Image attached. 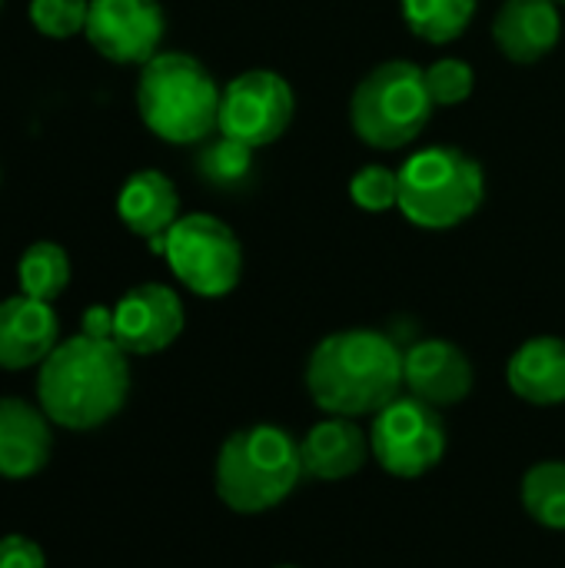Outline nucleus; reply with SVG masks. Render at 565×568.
<instances>
[{
	"mask_svg": "<svg viewBox=\"0 0 565 568\" xmlns=\"http://www.w3.org/2000/svg\"><path fill=\"white\" fill-rule=\"evenodd\" d=\"M130 393V363L113 339L77 333L40 363L37 399L63 429H97L113 419Z\"/></svg>",
	"mask_w": 565,
	"mask_h": 568,
	"instance_id": "1",
	"label": "nucleus"
},
{
	"mask_svg": "<svg viewBox=\"0 0 565 568\" xmlns=\"http://www.w3.org/2000/svg\"><path fill=\"white\" fill-rule=\"evenodd\" d=\"M306 389L330 416H376L403 393V349L376 329L333 333L310 353Z\"/></svg>",
	"mask_w": 565,
	"mask_h": 568,
	"instance_id": "2",
	"label": "nucleus"
},
{
	"mask_svg": "<svg viewBox=\"0 0 565 568\" xmlns=\"http://www.w3.org/2000/svg\"><path fill=\"white\" fill-rule=\"evenodd\" d=\"M220 97L210 70L190 53L167 50L140 67L137 113L163 143H203L220 126Z\"/></svg>",
	"mask_w": 565,
	"mask_h": 568,
	"instance_id": "3",
	"label": "nucleus"
},
{
	"mask_svg": "<svg viewBox=\"0 0 565 568\" xmlns=\"http://www.w3.org/2000/svg\"><path fill=\"white\" fill-rule=\"evenodd\" d=\"M300 443L280 426H250L233 433L216 456V496L240 516L276 509L300 483Z\"/></svg>",
	"mask_w": 565,
	"mask_h": 568,
	"instance_id": "4",
	"label": "nucleus"
},
{
	"mask_svg": "<svg viewBox=\"0 0 565 568\" xmlns=\"http://www.w3.org/2000/svg\"><path fill=\"white\" fill-rule=\"evenodd\" d=\"M486 200V173L460 146H426L400 166V213L420 230H453Z\"/></svg>",
	"mask_w": 565,
	"mask_h": 568,
	"instance_id": "5",
	"label": "nucleus"
},
{
	"mask_svg": "<svg viewBox=\"0 0 565 568\" xmlns=\"http://www.w3.org/2000/svg\"><path fill=\"white\" fill-rule=\"evenodd\" d=\"M433 97L426 70L410 60H386L373 67L350 97L353 133L373 150L410 146L433 120Z\"/></svg>",
	"mask_w": 565,
	"mask_h": 568,
	"instance_id": "6",
	"label": "nucleus"
},
{
	"mask_svg": "<svg viewBox=\"0 0 565 568\" xmlns=\"http://www.w3.org/2000/svg\"><path fill=\"white\" fill-rule=\"evenodd\" d=\"M163 256L173 276L203 300L233 293L243 276V246L236 233L210 213L180 216L163 236Z\"/></svg>",
	"mask_w": 565,
	"mask_h": 568,
	"instance_id": "7",
	"label": "nucleus"
},
{
	"mask_svg": "<svg viewBox=\"0 0 565 568\" xmlns=\"http://www.w3.org/2000/svg\"><path fill=\"white\" fill-rule=\"evenodd\" d=\"M373 459L396 479H420L446 456V426L436 406L416 396H396L373 416Z\"/></svg>",
	"mask_w": 565,
	"mask_h": 568,
	"instance_id": "8",
	"label": "nucleus"
},
{
	"mask_svg": "<svg viewBox=\"0 0 565 568\" xmlns=\"http://www.w3.org/2000/svg\"><path fill=\"white\" fill-rule=\"evenodd\" d=\"M296 113V93L276 70H246L223 87L220 133L253 150L276 143Z\"/></svg>",
	"mask_w": 565,
	"mask_h": 568,
	"instance_id": "9",
	"label": "nucleus"
},
{
	"mask_svg": "<svg viewBox=\"0 0 565 568\" xmlns=\"http://www.w3.org/2000/svg\"><path fill=\"white\" fill-rule=\"evenodd\" d=\"M167 17L160 0H90L83 37L110 63L143 67L160 53Z\"/></svg>",
	"mask_w": 565,
	"mask_h": 568,
	"instance_id": "10",
	"label": "nucleus"
},
{
	"mask_svg": "<svg viewBox=\"0 0 565 568\" xmlns=\"http://www.w3.org/2000/svg\"><path fill=\"white\" fill-rule=\"evenodd\" d=\"M183 300L163 283H140L113 306V343L127 356H153L183 333Z\"/></svg>",
	"mask_w": 565,
	"mask_h": 568,
	"instance_id": "11",
	"label": "nucleus"
},
{
	"mask_svg": "<svg viewBox=\"0 0 565 568\" xmlns=\"http://www.w3.org/2000/svg\"><path fill=\"white\" fill-rule=\"evenodd\" d=\"M403 386L436 409L456 406L473 389V363L450 339H420L403 353Z\"/></svg>",
	"mask_w": 565,
	"mask_h": 568,
	"instance_id": "12",
	"label": "nucleus"
},
{
	"mask_svg": "<svg viewBox=\"0 0 565 568\" xmlns=\"http://www.w3.org/2000/svg\"><path fill=\"white\" fill-rule=\"evenodd\" d=\"M60 323L50 303L33 296L0 300V369L17 373L40 366L57 349Z\"/></svg>",
	"mask_w": 565,
	"mask_h": 568,
	"instance_id": "13",
	"label": "nucleus"
},
{
	"mask_svg": "<svg viewBox=\"0 0 565 568\" xmlns=\"http://www.w3.org/2000/svg\"><path fill=\"white\" fill-rule=\"evenodd\" d=\"M563 17L553 0H506L493 20V40L513 63H536L556 50Z\"/></svg>",
	"mask_w": 565,
	"mask_h": 568,
	"instance_id": "14",
	"label": "nucleus"
},
{
	"mask_svg": "<svg viewBox=\"0 0 565 568\" xmlns=\"http://www.w3.org/2000/svg\"><path fill=\"white\" fill-rule=\"evenodd\" d=\"M53 449L50 419L43 409L23 399H0V476L27 479L37 476Z\"/></svg>",
	"mask_w": 565,
	"mask_h": 568,
	"instance_id": "15",
	"label": "nucleus"
},
{
	"mask_svg": "<svg viewBox=\"0 0 565 568\" xmlns=\"http://www.w3.org/2000/svg\"><path fill=\"white\" fill-rule=\"evenodd\" d=\"M300 456H303V473L323 483H340L356 476L373 453H370V439L353 419L330 416L300 439Z\"/></svg>",
	"mask_w": 565,
	"mask_h": 568,
	"instance_id": "16",
	"label": "nucleus"
},
{
	"mask_svg": "<svg viewBox=\"0 0 565 568\" xmlns=\"http://www.w3.org/2000/svg\"><path fill=\"white\" fill-rule=\"evenodd\" d=\"M117 216L133 236H167V230L180 220V193L167 173L137 170L117 193Z\"/></svg>",
	"mask_w": 565,
	"mask_h": 568,
	"instance_id": "17",
	"label": "nucleus"
},
{
	"mask_svg": "<svg viewBox=\"0 0 565 568\" xmlns=\"http://www.w3.org/2000/svg\"><path fill=\"white\" fill-rule=\"evenodd\" d=\"M509 389L533 406L565 403V339L536 336L526 339L506 366Z\"/></svg>",
	"mask_w": 565,
	"mask_h": 568,
	"instance_id": "18",
	"label": "nucleus"
},
{
	"mask_svg": "<svg viewBox=\"0 0 565 568\" xmlns=\"http://www.w3.org/2000/svg\"><path fill=\"white\" fill-rule=\"evenodd\" d=\"M406 27L426 43H453L476 17V0H400Z\"/></svg>",
	"mask_w": 565,
	"mask_h": 568,
	"instance_id": "19",
	"label": "nucleus"
},
{
	"mask_svg": "<svg viewBox=\"0 0 565 568\" xmlns=\"http://www.w3.org/2000/svg\"><path fill=\"white\" fill-rule=\"evenodd\" d=\"M17 283L23 296L53 303L70 283V256L53 240H37L23 250L17 263Z\"/></svg>",
	"mask_w": 565,
	"mask_h": 568,
	"instance_id": "20",
	"label": "nucleus"
},
{
	"mask_svg": "<svg viewBox=\"0 0 565 568\" xmlns=\"http://www.w3.org/2000/svg\"><path fill=\"white\" fill-rule=\"evenodd\" d=\"M523 506L533 523L565 532V463L546 459L523 476Z\"/></svg>",
	"mask_w": 565,
	"mask_h": 568,
	"instance_id": "21",
	"label": "nucleus"
},
{
	"mask_svg": "<svg viewBox=\"0 0 565 568\" xmlns=\"http://www.w3.org/2000/svg\"><path fill=\"white\" fill-rule=\"evenodd\" d=\"M200 173L216 183V186H236L240 180H246L250 166H253V146L230 140L220 133V140H213L203 153H200Z\"/></svg>",
	"mask_w": 565,
	"mask_h": 568,
	"instance_id": "22",
	"label": "nucleus"
},
{
	"mask_svg": "<svg viewBox=\"0 0 565 568\" xmlns=\"http://www.w3.org/2000/svg\"><path fill=\"white\" fill-rule=\"evenodd\" d=\"M30 23L50 40H70L87 30L90 0H30Z\"/></svg>",
	"mask_w": 565,
	"mask_h": 568,
	"instance_id": "23",
	"label": "nucleus"
},
{
	"mask_svg": "<svg viewBox=\"0 0 565 568\" xmlns=\"http://www.w3.org/2000/svg\"><path fill=\"white\" fill-rule=\"evenodd\" d=\"M350 196L366 213H386L400 206V170H390L383 163H370L353 173Z\"/></svg>",
	"mask_w": 565,
	"mask_h": 568,
	"instance_id": "24",
	"label": "nucleus"
},
{
	"mask_svg": "<svg viewBox=\"0 0 565 568\" xmlns=\"http://www.w3.org/2000/svg\"><path fill=\"white\" fill-rule=\"evenodd\" d=\"M426 87L436 106H456L470 100L476 87V73L466 60L460 57H440L426 67Z\"/></svg>",
	"mask_w": 565,
	"mask_h": 568,
	"instance_id": "25",
	"label": "nucleus"
},
{
	"mask_svg": "<svg viewBox=\"0 0 565 568\" xmlns=\"http://www.w3.org/2000/svg\"><path fill=\"white\" fill-rule=\"evenodd\" d=\"M0 568H47L43 549L27 536L0 539Z\"/></svg>",
	"mask_w": 565,
	"mask_h": 568,
	"instance_id": "26",
	"label": "nucleus"
},
{
	"mask_svg": "<svg viewBox=\"0 0 565 568\" xmlns=\"http://www.w3.org/2000/svg\"><path fill=\"white\" fill-rule=\"evenodd\" d=\"M80 333L97 336V339H113V310H107V306H90V310L83 313Z\"/></svg>",
	"mask_w": 565,
	"mask_h": 568,
	"instance_id": "27",
	"label": "nucleus"
},
{
	"mask_svg": "<svg viewBox=\"0 0 565 568\" xmlns=\"http://www.w3.org/2000/svg\"><path fill=\"white\" fill-rule=\"evenodd\" d=\"M553 3H556V7H565V0H553Z\"/></svg>",
	"mask_w": 565,
	"mask_h": 568,
	"instance_id": "28",
	"label": "nucleus"
},
{
	"mask_svg": "<svg viewBox=\"0 0 565 568\" xmlns=\"http://www.w3.org/2000/svg\"><path fill=\"white\" fill-rule=\"evenodd\" d=\"M276 568H296V566H276Z\"/></svg>",
	"mask_w": 565,
	"mask_h": 568,
	"instance_id": "29",
	"label": "nucleus"
},
{
	"mask_svg": "<svg viewBox=\"0 0 565 568\" xmlns=\"http://www.w3.org/2000/svg\"><path fill=\"white\" fill-rule=\"evenodd\" d=\"M0 10H3V0H0Z\"/></svg>",
	"mask_w": 565,
	"mask_h": 568,
	"instance_id": "30",
	"label": "nucleus"
}]
</instances>
